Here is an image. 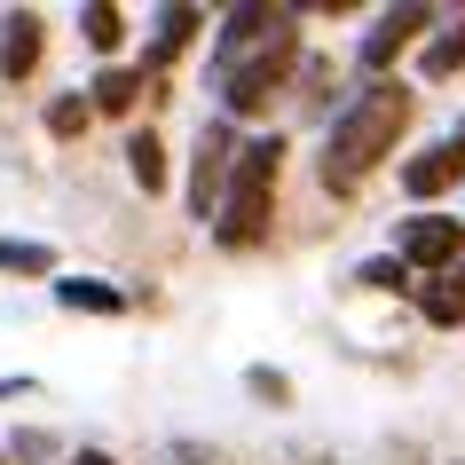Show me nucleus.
Segmentation results:
<instances>
[{
	"label": "nucleus",
	"mask_w": 465,
	"mask_h": 465,
	"mask_svg": "<svg viewBox=\"0 0 465 465\" xmlns=\"http://www.w3.org/2000/svg\"><path fill=\"white\" fill-rule=\"evenodd\" d=\"M229 166H237V126L229 119H205L197 126V150H190V221H213L221 213V190H229Z\"/></svg>",
	"instance_id": "nucleus-6"
},
{
	"label": "nucleus",
	"mask_w": 465,
	"mask_h": 465,
	"mask_svg": "<svg viewBox=\"0 0 465 465\" xmlns=\"http://www.w3.org/2000/svg\"><path fill=\"white\" fill-rule=\"evenodd\" d=\"M87 119H95V103L79 95V87H72V95H55V103H48V134H55V143H72V134H87Z\"/></svg>",
	"instance_id": "nucleus-19"
},
{
	"label": "nucleus",
	"mask_w": 465,
	"mask_h": 465,
	"mask_svg": "<svg viewBox=\"0 0 465 465\" xmlns=\"http://www.w3.org/2000/svg\"><path fill=\"white\" fill-rule=\"evenodd\" d=\"M441 8H426V0H402V8H379L371 16V32L355 40V72L363 79H394V55L418 48V40H434Z\"/></svg>",
	"instance_id": "nucleus-4"
},
{
	"label": "nucleus",
	"mask_w": 465,
	"mask_h": 465,
	"mask_svg": "<svg viewBox=\"0 0 465 465\" xmlns=\"http://www.w3.org/2000/svg\"><path fill=\"white\" fill-rule=\"evenodd\" d=\"M0 269L8 276H55V252L40 237H0Z\"/></svg>",
	"instance_id": "nucleus-17"
},
{
	"label": "nucleus",
	"mask_w": 465,
	"mask_h": 465,
	"mask_svg": "<svg viewBox=\"0 0 465 465\" xmlns=\"http://www.w3.org/2000/svg\"><path fill=\"white\" fill-rule=\"evenodd\" d=\"M418 316H426V323H434V331H458V323H465V261H458V269H441V276H418Z\"/></svg>",
	"instance_id": "nucleus-11"
},
{
	"label": "nucleus",
	"mask_w": 465,
	"mask_h": 465,
	"mask_svg": "<svg viewBox=\"0 0 465 465\" xmlns=\"http://www.w3.org/2000/svg\"><path fill=\"white\" fill-rule=\"evenodd\" d=\"M0 465H8V450H0Z\"/></svg>",
	"instance_id": "nucleus-22"
},
{
	"label": "nucleus",
	"mask_w": 465,
	"mask_h": 465,
	"mask_svg": "<svg viewBox=\"0 0 465 465\" xmlns=\"http://www.w3.org/2000/svg\"><path fill=\"white\" fill-rule=\"evenodd\" d=\"M126 173H134V190H143V197H166L173 166H166V143H158V126H134V134H126Z\"/></svg>",
	"instance_id": "nucleus-12"
},
{
	"label": "nucleus",
	"mask_w": 465,
	"mask_h": 465,
	"mask_svg": "<svg viewBox=\"0 0 465 465\" xmlns=\"http://www.w3.org/2000/svg\"><path fill=\"white\" fill-rule=\"evenodd\" d=\"M55 308H72V316H126V292L103 284V276H55Z\"/></svg>",
	"instance_id": "nucleus-13"
},
{
	"label": "nucleus",
	"mask_w": 465,
	"mask_h": 465,
	"mask_svg": "<svg viewBox=\"0 0 465 465\" xmlns=\"http://www.w3.org/2000/svg\"><path fill=\"white\" fill-rule=\"evenodd\" d=\"M300 64H308V48H300V8H292V16H284V25L269 32V40H261V48H252V55H237V64H229V72L213 79L221 119H261V111H269V103L300 79Z\"/></svg>",
	"instance_id": "nucleus-3"
},
{
	"label": "nucleus",
	"mask_w": 465,
	"mask_h": 465,
	"mask_svg": "<svg viewBox=\"0 0 465 465\" xmlns=\"http://www.w3.org/2000/svg\"><path fill=\"white\" fill-rule=\"evenodd\" d=\"M394 261L411 276H441V269H458L465 261V221L458 213H402L394 221Z\"/></svg>",
	"instance_id": "nucleus-5"
},
{
	"label": "nucleus",
	"mask_w": 465,
	"mask_h": 465,
	"mask_svg": "<svg viewBox=\"0 0 465 465\" xmlns=\"http://www.w3.org/2000/svg\"><path fill=\"white\" fill-rule=\"evenodd\" d=\"M197 32H205V8H182V0L150 16V48H143V64H134V72H143V87H150V79H166L173 55H190Z\"/></svg>",
	"instance_id": "nucleus-9"
},
{
	"label": "nucleus",
	"mask_w": 465,
	"mask_h": 465,
	"mask_svg": "<svg viewBox=\"0 0 465 465\" xmlns=\"http://www.w3.org/2000/svg\"><path fill=\"white\" fill-rule=\"evenodd\" d=\"M276 182H284V134L237 143V166H229V190H221V213H213V245L221 252H252L261 237H269Z\"/></svg>",
	"instance_id": "nucleus-2"
},
{
	"label": "nucleus",
	"mask_w": 465,
	"mask_h": 465,
	"mask_svg": "<svg viewBox=\"0 0 465 465\" xmlns=\"http://www.w3.org/2000/svg\"><path fill=\"white\" fill-rule=\"evenodd\" d=\"M394 182H402V197H411V213H434V197L465 190V143H458V134H441V143L411 150Z\"/></svg>",
	"instance_id": "nucleus-7"
},
{
	"label": "nucleus",
	"mask_w": 465,
	"mask_h": 465,
	"mask_svg": "<svg viewBox=\"0 0 465 465\" xmlns=\"http://www.w3.org/2000/svg\"><path fill=\"white\" fill-rule=\"evenodd\" d=\"M411 119H418L411 79H363V87H355V95L331 111V126H323L316 182H323L331 197H355L371 173L394 158V143L411 134Z\"/></svg>",
	"instance_id": "nucleus-1"
},
{
	"label": "nucleus",
	"mask_w": 465,
	"mask_h": 465,
	"mask_svg": "<svg viewBox=\"0 0 465 465\" xmlns=\"http://www.w3.org/2000/svg\"><path fill=\"white\" fill-rule=\"evenodd\" d=\"M143 95H150V87H143V72H134V64H103L95 87H87V103H95L103 119H126V111H134Z\"/></svg>",
	"instance_id": "nucleus-14"
},
{
	"label": "nucleus",
	"mask_w": 465,
	"mask_h": 465,
	"mask_svg": "<svg viewBox=\"0 0 465 465\" xmlns=\"http://www.w3.org/2000/svg\"><path fill=\"white\" fill-rule=\"evenodd\" d=\"M79 40H87L95 55H119V48H126V8H111V0H87V8H79Z\"/></svg>",
	"instance_id": "nucleus-16"
},
{
	"label": "nucleus",
	"mask_w": 465,
	"mask_h": 465,
	"mask_svg": "<svg viewBox=\"0 0 465 465\" xmlns=\"http://www.w3.org/2000/svg\"><path fill=\"white\" fill-rule=\"evenodd\" d=\"M465 72V16H450V25L434 32V40H426V48H418V79H458Z\"/></svg>",
	"instance_id": "nucleus-15"
},
{
	"label": "nucleus",
	"mask_w": 465,
	"mask_h": 465,
	"mask_svg": "<svg viewBox=\"0 0 465 465\" xmlns=\"http://www.w3.org/2000/svg\"><path fill=\"white\" fill-rule=\"evenodd\" d=\"M72 465H119V458H111V450H95V441H87V450H72Z\"/></svg>",
	"instance_id": "nucleus-21"
},
{
	"label": "nucleus",
	"mask_w": 465,
	"mask_h": 465,
	"mask_svg": "<svg viewBox=\"0 0 465 465\" xmlns=\"http://www.w3.org/2000/svg\"><path fill=\"white\" fill-rule=\"evenodd\" d=\"M40 55H48V16H40V8H8V16H0V79H8V87L32 79Z\"/></svg>",
	"instance_id": "nucleus-10"
},
{
	"label": "nucleus",
	"mask_w": 465,
	"mask_h": 465,
	"mask_svg": "<svg viewBox=\"0 0 465 465\" xmlns=\"http://www.w3.org/2000/svg\"><path fill=\"white\" fill-rule=\"evenodd\" d=\"M245 394H261V402H276V411H284V402H292V379H284V371H269V363H252V371H245Z\"/></svg>",
	"instance_id": "nucleus-20"
},
{
	"label": "nucleus",
	"mask_w": 465,
	"mask_h": 465,
	"mask_svg": "<svg viewBox=\"0 0 465 465\" xmlns=\"http://www.w3.org/2000/svg\"><path fill=\"white\" fill-rule=\"evenodd\" d=\"M284 16H292V8H269V0H245V8H229V16H221V32H213V79L229 72L237 55H252L276 25H284Z\"/></svg>",
	"instance_id": "nucleus-8"
},
{
	"label": "nucleus",
	"mask_w": 465,
	"mask_h": 465,
	"mask_svg": "<svg viewBox=\"0 0 465 465\" xmlns=\"http://www.w3.org/2000/svg\"><path fill=\"white\" fill-rule=\"evenodd\" d=\"M355 284H363V292H418V276L402 269L394 252H371L363 269H355Z\"/></svg>",
	"instance_id": "nucleus-18"
}]
</instances>
